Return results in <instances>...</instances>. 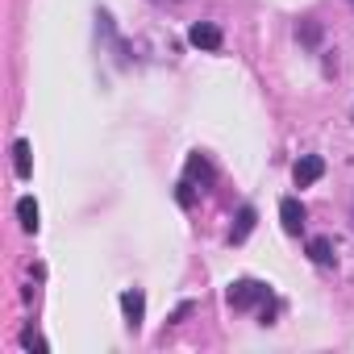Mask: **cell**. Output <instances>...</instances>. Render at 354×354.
I'll return each mask as SVG.
<instances>
[{
	"instance_id": "obj_9",
	"label": "cell",
	"mask_w": 354,
	"mask_h": 354,
	"mask_svg": "<svg viewBox=\"0 0 354 354\" xmlns=\"http://www.w3.org/2000/svg\"><path fill=\"white\" fill-rule=\"evenodd\" d=\"M17 217H21V230L26 234H38V201L34 196H21L17 201Z\"/></svg>"
},
{
	"instance_id": "obj_8",
	"label": "cell",
	"mask_w": 354,
	"mask_h": 354,
	"mask_svg": "<svg viewBox=\"0 0 354 354\" xmlns=\"http://www.w3.org/2000/svg\"><path fill=\"white\" fill-rule=\"evenodd\" d=\"M254 221H259L254 205H242V209H238V225H234L230 242H234V246H238V242H246V238H250V230H254Z\"/></svg>"
},
{
	"instance_id": "obj_4",
	"label": "cell",
	"mask_w": 354,
	"mask_h": 354,
	"mask_svg": "<svg viewBox=\"0 0 354 354\" xmlns=\"http://www.w3.org/2000/svg\"><path fill=\"white\" fill-rule=\"evenodd\" d=\"M121 313H125V325H129V329L142 325V317H146V296H142V288H125V292H121Z\"/></svg>"
},
{
	"instance_id": "obj_10",
	"label": "cell",
	"mask_w": 354,
	"mask_h": 354,
	"mask_svg": "<svg viewBox=\"0 0 354 354\" xmlns=\"http://www.w3.org/2000/svg\"><path fill=\"white\" fill-rule=\"evenodd\" d=\"M308 259H313L317 267H333V242H329V238H313V242H308Z\"/></svg>"
},
{
	"instance_id": "obj_2",
	"label": "cell",
	"mask_w": 354,
	"mask_h": 354,
	"mask_svg": "<svg viewBox=\"0 0 354 354\" xmlns=\"http://www.w3.org/2000/svg\"><path fill=\"white\" fill-rule=\"evenodd\" d=\"M321 175H325V158H321V154H300V158H296V167H292L296 188H313Z\"/></svg>"
},
{
	"instance_id": "obj_1",
	"label": "cell",
	"mask_w": 354,
	"mask_h": 354,
	"mask_svg": "<svg viewBox=\"0 0 354 354\" xmlns=\"http://www.w3.org/2000/svg\"><path fill=\"white\" fill-rule=\"evenodd\" d=\"M267 296H271V292H267V283H259V279H238V283H230V292H225L230 308H238V313H246V308L263 304Z\"/></svg>"
},
{
	"instance_id": "obj_12",
	"label": "cell",
	"mask_w": 354,
	"mask_h": 354,
	"mask_svg": "<svg viewBox=\"0 0 354 354\" xmlns=\"http://www.w3.org/2000/svg\"><path fill=\"white\" fill-rule=\"evenodd\" d=\"M192 188H196V184H192V180H184V184H180V192H175V201H180L184 209H192V205H196V192H192Z\"/></svg>"
},
{
	"instance_id": "obj_11",
	"label": "cell",
	"mask_w": 354,
	"mask_h": 354,
	"mask_svg": "<svg viewBox=\"0 0 354 354\" xmlns=\"http://www.w3.org/2000/svg\"><path fill=\"white\" fill-rule=\"evenodd\" d=\"M296 38H300L304 46H317V42H321V30H317V21H300V30H296Z\"/></svg>"
},
{
	"instance_id": "obj_7",
	"label": "cell",
	"mask_w": 354,
	"mask_h": 354,
	"mask_svg": "<svg viewBox=\"0 0 354 354\" xmlns=\"http://www.w3.org/2000/svg\"><path fill=\"white\" fill-rule=\"evenodd\" d=\"M13 171H17V180H30L34 175V158H30V142L26 138L13 142Z\"/></svg>"
},
{
	"instance_id": "obj_13",
	"label": "cell",
	"mask_w": 354,
	"mask_h": 354,
	"mask_svg": "<svg viewBox=\"0 0 354 354\" xmlns=\"http://www.w3.org/2000/svg\"><path fill=\"white\" fill-rule=\"evenodd\" d=\"M188 313H192V300H184V304H180V308H175V313H171V325H180V321H184V317H188Z\"/></svg>"
},
{
	"instance_id": "obj_3",
	"label": "cell",
	"mask_w": 354,
	"mask_h": 354,
	"mask_svg": "<svg viewBox=\"0 0 354 354\" xmlns=\"http://www.w3.org/2000/svg\"><path fill=\"white\" fill-rule=\"evenodd\" d=\"M188 42H192L196 50H221L225 38H221V30H217L213 21H196V26L188 30Z\"/></svg>"
},
{
	"instance_id": "obj_6",
	"label": "cell",
	"mask_w": 354,
	"mask_h": 354,
	"mask_svg": "<svg viewBox=\"0 0 354 354\" xmlns=\"http://www.w3.org/2000/svg\"><path fill=\"white\" fill-rule=\"evenodd\" d=\"M188 180L192 184H201V188H209L213 184V162L196 150V154H188Z\"/></svg>"
},
{
	"instance_id": "obj_5",
	"label": "cell",
	"mask_w": 354,
	"mask_h": 354,
	"mask_svg": "<svg viewBox=\"0 0 354 354\" xmlns=\"http://www.w3.org/2000/svg\"><path fill=\"white\" fill-rule=\"evenodd\" d=\"M279 221H283V234L296 238V234L304 230V205H300L296 196H283V201H279Z\"/></svg>"
},
{
	"instance_id": "obj_14",
	"label": "cell",
	"mask_w": 354,
	"mask_h": 354,
	"mask_svg": "<svg viewBox=\"0 0 354 354\" xmlns=\"http://www.w3.org/2000/svg\"><path fill=\"white\" fill-rule=\"evenodd\" d=\"M150 5H171V0H150Z\"/></svg>"
},
{
	"instance_id": "obj_15",
	"label": "cell",
	"mask_w": 354,
	"mask_h": 354,
	"mask_svg": "<svg viewBox=\"0 0 354 354\" xmlns=\"http://www.w3.org/2000/svg\"><path fill=\"white\" fill-rule=\"evenodd\" d=\"M350 121H354V117H350Z\"/></svg>"
}]
</instances>
